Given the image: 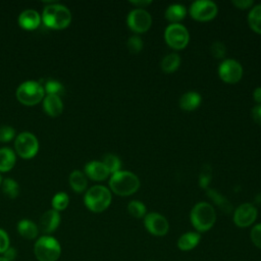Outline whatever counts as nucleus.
<instances>
[{
  "label": "nucleus",
  "mask_w": 261,
  "mask_h": 261,
  "mask_svg": "<svg viewBox=\"0 0 261 261\" xmlns=\"http://www.w3.org/2000/svg\"><path fill=\"white\" fill-rule=\"evenodd\" d=\"M257 208L251 203L241 204L233 212V222L239 227H248L257 218Z\"/></svg>",
  "instance_id": "nucleus-13"
},
{
  "label": "nucleus",
  "mask_w": 261,
  "mask_h": 261,
  "mask_svg": "<svg viewBox=\"0 0 261 261\" xmlns=\"http://www.w3.org/2000/svg\"><path fill=\"white\" fill-rule=\"evenodd\" d=\"M9 247V237L4 229L0 228V254H3Z\"/></svg>",
  "instance_id": "nucleus-37"
},
{
  "label": "nucleus",
  "mask_w": 261,
  "mask_h": 261,
  "mask_svg": "<svg viewBox=\"0 0 261 261\" xmlns=\"http://www.w3.org/2000/svg\"><path fill=\"white\" fill-rule=\"evenodd\" d=\"M60 224V214L58 211L54 209H50L45 211L39 220V230H41L45 234L52 233L57 229Z\"/></svg>",
  "instance_id": "nucleus-14"
},
{
  "label": "nucleus",
  "mask_w": 261,
  "mask_h": 261,
  "mask_svg": "<svg viewBox=\"0 0 261 261\" xmlns=\"http://www.w3.org/2000/svg\"><path fill=\"white\" fill-rule=\"evenodd\" d=\"M68 180H69L70 188L76 193H82L87 189V186H88L87 176L81 170L75 169V170L71 171L69 174Z\"/></svg>",
  "instance_id": "nucleus-23"
},
{
  "label": "nucleus",
  "mask_w": 261,
  "mask_h": 261,
  "mask_svg": "<svg viewBox=\"0 0 261 261\" xmlns=\"http://www.w3.org/2000/svg\"><path fill=\"white\" fill-rule=\"evenodd\" d=\"M128 213L135 218H142L146 215V206L143 202L138 200H133L127 204Z\"/></svg>",
  "instance_id": "nucleus-29"
},
{
  "label": "nucleus",
  "mask_w": 261,
  "mask_h": 261,
  "mask_svg": "<svg viewBox=\"0 0 261 261\" xmlns=\"http://www.w3.org/2000/svg\"><path fill=\"white\" fill-rule=\"evenodd\" d=\"M43 108L49 116H59L63 111V103L60 99V96L45 95L43 99Z\"/></svg>",
  "instance_id": "nucleus-17"
},
{
  "label": "nucleus",
  "mask_w": 261,
  "mask_h": 261,
  "mask_svg": "<svg viewBox=\"0 0 261 261\" xmlns=\"http://www.w3.org/2000/svg\"><path fill=\"white\" fill-rule=\"evenodd\" d=\"M41 19L47 28L53 30H62L70 24L71 12L62 4L52 3L44 7Z\"/></svg>",
  "instance_id": "nucleus-1"
},
{
  "label": "nucleus",
  "mask_w": 261,
  "mask_h": 261,
  "mask_svg": "<svg viewBox=\"0 0 261 261\" xmlns=\"http://www.w3.org/2000/svg\"><path fill=\"white\" fill-rule=\"evenodd\" d=\"M201 236L197 231H188L181 234L177 240V247L181 251L193 250L200 242Z\"/></svg>",
  "instance_id": "nucleus-19"
},
{
  "label": "nucleus",
  "mask_w": 261,
  "mask_h": 261,
  "mask_svg": "<svg viewBox=\"0 0 261 261\" xmlns=\"http://www.w3.org/2000/svg\"><path fill=\"white\" fill-rule=\"evenodd\" d=\"M231 3L239 9H247L251 8L254 4L253 0H232Z\"/></svg>",
  "instance_id": "nucleus-38"
},
{
  "label": "nucleus",
  "mask_w": 261,
  "mask_h": 261,
  "mask_svg": "<svg viewBox=\"0 0 261 261\" xmlns=\"http://www.w3.org/2000/svg\"><path fill=\"white\" fill-rule=\"evenodd\" d=\"M14 149L19 157L31 159L35 157L39 151L38 139L30 132H22L15 138Z\"/></svg>",
  "instance_id": "nucleus-7"
},
{
  "label": "nucleus",
  "mask_w": 261,
  "mask_h": 261,
  "mask_svg": "<svg viewBox=\"0 0 261 261\" xmlns=\"http://www.w3.org/2000/svg\"><path fill=\"white\" fill-rule=\"evenodd\" d=\"M207 195L209 196V198L224 212L229 213L231 211V205L230 203L226 200V198H224V196L220 195L218 192L214 191V190H208L207 191Z\"/></svg>",
  "instance_id": "nucleus-27"
},
{
  "label": "nucleus",
  "mask_w": 261,
  "mask_h": 261,
  "mask_svg": "<svg viewBox=\"0 0 261 261\" xmlns=\"http://www.w3.org/2000/svg\"><path fill=\"white\" fill-rule=\"evenodd\" d=\"M219 77L227 84H236L243 76V67L234 59H224L218 67Z\"/></svg>",
  "instance_id": "nucleus-11"
},
{
  "label": "nucleus",
  "mask_w": 261,
  "mask_h": 261,
  "mask_svg": "<svg viewBox=\"0 0 261 261\" xmlns=\"http://www.w3.org/2000/svg\"><path fill=\"white\" fill-rule=\"evenodd\" d=\"M0 261H7L5 258H3V257H0Z\"/></svg>",
  "instance_id": "nucleus-43"
},
{
  "label": "nucleus",
  "mask_w": 261,
  "mask_h": 261,
  "mask_svg": "<svg viewBox=\"0 0 261 261\" xmlns=\"http://www.w3.org/2000/svg\"><path fill=\"white\" fill-rule=\"evenodd\" d=\"M103 164L106 166L110 174H113L120 170L121 161L120 159L114 154H106L102 159Z\"/></svg>",
  "instance_id": "nucleus-28"
},
{
  "label": "nucleus",
  "mask_w": 261,
  "mask_h": 261,
  "mask_svg": "<svg viewBox=\"0 0 261 261\" xmlns=\"http://www.w3.org/2000/svg\"><path fill=\"white\" fill-rule=\"evenodd\" d=\"M112 200L110 190L104 186H94L87 190L84 196L86 207L95 213H100L106 210Z\"/></svg>",
  "instance_id": "nucleus-4"
},
{
  "label": "nucleus",
  "mask_w": 261,
  "mask_h": 261,
  "mask_svg": "<svg viewBox=\"0 0 261 261\" xmlns=\"http://www.w3.org/2000/svg\"><path fill=\"white\" fill-rule=\"evenodd\" d=\"M253 98L256 103L261 104V87H257L253 92Z\"/></svg>",
  "instance_id": "nucleus-42"
},
{
  "label": "nucleus",
  "mask_w": 261,
  "mask_h": 261,
  "mask_svg": "<svg viewBox=\"0 0 261 261\" xmlns=\"http://www.w3.org/2000/svg\"><path fill=\"white\" fill-rule=\"evenodd\" d=\"M87 177L95 181H101L109 176V171L102 161L93 160L85 165V172Z\"/></svg>",
  "instance_id": "nucleus-15"
},
{
  "label": "nucleus",
  "mask_w": 261,
  "mask_h": 261,
  "mask_svg": "<svg viewBox=\"0 0 261 261\" xmlns=\"http://www.w3.org/2000/svg\"><path fill=\"white\" fill-rule=\"evenodd\" d=\"M252 117L257 124L261 125V104L256 105L252 109Z\"/></svg>",
  "instance_id": "nucleus-39"
},
{
  "label": "nucleus",
  "mask_w": 261,
  "mask_h": 261,
  "mask_svg": "<svg viewBox=\"0 0 261 261\" xmlns=\"http://www.w3.org/2000/svg\"><path fill=\"white\" fill-rule=\"evenodd\" d=\"M16 162V155L10 148H0V172L11 170Z\"/></svg>",
  "instance_id": "nucleus-21"
},
{
  "label": "nucleus",
  "mask_w": 261,
  "mask_h": 261,
  "mask_svg": "<svg viewBox=\"0 0 261 261\" xmlns=\"http://www.w3.org/2000/svg\"><path fill=\"white\" fill-rule=\"evenodd\" d=\"M144 224L146 229L156 237L165 236L169 229L167 219L157 212H150L146 214L144 217Z\"/></svg>",
  "instance_id": "nucleus-12"
},
{
  "label": "nucleus",
  "mask_w": 261,
  "mask_h": 261,
  "mask_svg": "<svg viewBox=\"0 0 261 261\" xmlns=\"http://www.w3.org/2000/svg\"><path fill=\"white\" fill-rule=\"evenodd\" d=\"M126 47L130 53L137 54V53L141 52V50L143 48V41L139 36L134 35L127 40Z\"/></svg>",
  "instance_id": "nucleus-32"
},
{
  "label": "nucleus",
  "mask_w": 261,
  "mask_h": 261,
  "mask_svg": "<svg viewBox=\"0 0 261 261\" xmlns=\"http://www.w3.org/2000/svg\"><path fill=\"white\" fill-rule=\"evenodd\" d=\"M201 104V95L197 92L190 91L182 94L179 98V107L186 111H192Z\"/></svg>",
  "instance_id": "nucleus-18"
},
{
  "label": "nucleus",
  "mask_w": 261,
  "mask_h": 261,
  "mask_svg": "<svg viewBox=\"0 0 261 261\" xmlns=\"http://www.w3.org/2000/svg\"><path fill=\"white\" fill-rule=\"evenodd\" d=\"M211 54L214 58H223L225 56L226 50L225 46L221 42H214L210 48Z\"/></svg>",
  "instance_id": "nucleus-35"
},
{
  "label": "nucleus",
  "mask_w": 261,
  "mask_h": 261,
  "mask_svg": "<svg viewBox=\"0 0 261 261\" xmlns=\"http://www.w3.org/2000/svg\"><path fill=\"white\" fill-rule=\"evenodd\" d=\"M248 22L255 33L261 35V4L255 5L251 8L248 14Z\"/></svg>",
  "instance_id": "nucleus-25"
},
{
  "label": "nucleus",
  "mask_w": 261,
  "mask_h": 261,
  "mask_svg": "<svg viewBox=\"0 0 261 261\" xmlns=\"http://www.w3.org/2000/svg\"><path fill=\"white\" fill-rule=\"evenodd\" d=\"M15 129L10 125H1L0 126V142L7 143L15 138Z\"/></svg>",
  "instance_id": "nucleus-33"
},
{
  "label": "nucleus",
  "mask_w": 261,
  "mask_h": 261,
  "mask_svg": "<svg viewBox=\"0 0 261 261\" xmlns=\"http://www.w3.org/2000/svg\"><path fill=\"white\" fill-rule=\"evenodd\" d=\"M164 40L170 48L181 50L187 47L190 35L187 28L181 23H170L164 31Z\"/></svg>",
  "instance_id": "nucleus-8"
},
{
  "label": "nucleus",
  "mask_w": 261,
  "mask_h": 261,
  "mask_svg": "<svg viewBox=\"0 0 261 261\" xmlns=\"http://www.w3.org/2000/svg\"><path fill=\"white\" fill-rule=\"evenodd\" d=\"M1 187H2L3 194L8 198L14 199L19 194V186L17 181L11 177H7L4 180H2Z\"/></svg>",
  "instance_id": "nucleus-26"
},
{
  "label": "nucleus",
  "mask_w": 261,
  "mask_h": 261,
  "mask_svg": "<svg viewBox=\"0 0 261 261\" xmlns=\"http://www.w3.org/2000/svg\"><path fill=\"white\" fill-rule=\"evenodd\" d=\"M190 220L199 232L209 230L216 221V213L213 206L207 202L197 203L191 210Z\"/></svg>",
  "instance_id": "nucleus-3"
},
{
  "label": "nucleus",
  "mask_w": 261,
  "mask_h": 261,
  "mask_svg": "<svg viewBox=\"0 0 261 261\" xmlns=\"http://www.w3.org/2000/svg\"><path fill=\"white\" fill-rule=\"evenodd\" d=\"M1 182H2V178H1V175H0V185H1Z\"/></svg>",
  "instance_id": "nucleus-44"
},
{
  "label": "nucleus",
  "mask_w": 261,
  "mask_h": 261,
  "mask_svg": "<svg viewBox=\"0 0 261 261\" xmlns=\"http://www.w3.org/2000/svg\"><path fill=\"white\" fill-rule=\"evenodd\" d=\"M16 99L23 105L33 106L41 101L45 97L44 87L37 81H25L21 83L15 92Z\"/></svg>",
  "instance_id": "nucleus-5"
},
{
  "label": "nucleus",
  "mask_w": 261,
  "mask_h": 261,
  "mask_svg": "<svg viewBox=\"0 0 261 261\" xmlns=\"http://www.w3.org/2000/svg\"><path fill=\"white\" fill-rule=\"evenodd\" d=\"M17 231L22 238L27 240H34L39 234V227L30 219H21L17 223Z\"/></svg>",
  "instance_id": "nucleus-20"
},
{
  "label": "nucleus",
  "mask_w": 261,
  "mask_h": 261,
  "mask_svg": "<svg viewBox=\"0 0 261 261\" xmlns=\"http://www.w3.org/2000/svg\"><path fill=\"white\" fill-rule=\"evenodd\" d=\"M130 3L133 5H135L137 8H141L144 9L146 6H148L149 4L152 3V1H145V0H140V1H130Z\"/></svg>",
  "instance_id": "nucleus-41"
},
{
  "label": "nucleus",
  "mask_w": 261,
  "mask_h": 261,
  "mask_svg": "<svg viewBox=\"0 0 261 261\" xmlns=\"http://www.w3.org/2000/svg\"><path fill=\"white\" fill-rule=\"evenodd\" d=\"M250 237H251L253 244L257 248L261 249V223H258L253 226V228L251 229Z\"/></svg>",
  "instance_id": "nucleus-36"
},
{
  "label": "nucleus",
  "mask_w": 261,
  "mask_h": 261,
  "mask_svg": "<svg viewBox=\"0 0 261 261\" xmlns=\"http://www.w3.org/2000/svg\"><path fill=\"white\" fill-rule=\"evenodd\" d=\"M218 12L217 5L210 0H197L190 6V15L198 21H208L213 19Z\"/></svg>",
  "instance_id": "nucleus-9"
},
{
  "label": "nucleus",
  "mask_w": 261,
  "mask_h": 261,
  "mask_svg": "<svg viewBox=\"0 0 261 261\" xmlns=\"http://www.w3.org/2000/svg\"><path fill=\"white\" fill-rule=\"evenodd\" d=\"M126 23L134 33L143 34L151 28L152 17L146 9L135 8L127 14Z\"/></svg>",
  "instance_id": "nucleus-10"
},
{
  "label": "nucleus",
  "mask_w": 261,
  "mask_h": 261,
  "mask_svg": "<svg viewBox=\"0 0 261 261\" xmlns=\"http://www.w3.org/2000/svg\"><path fill=\"white\" fill-rule=\"evenodd\" d=\"M43 87H44L45 95L60 96V94H62L64 91L62 84L56 80H48Z\"/></svg>",
  "instance_id": "nucleus-31"
},
{
  "label": "nucleus",
  "mask_w": 261,
  "mask_h": 261,
  "mask_svg": "<svg viewBox=\"0 0 261 261\" xmlns=\"http://www.w3.org/2000/svg\"><path fill=\"white\" fill-rule=\"evenodd\" d=\"M109 187L110 190L118 196H130L140 188V179L130 171L119 170L111 174Z\"/></svg>",
  "instance_id": "nucleus-2"
},
{
  "label": "nucleus",
  "mask_w": 261,
  "mask_h": 261,
  "mask_svg": "<svg viewBox=\"0 0 261 261\" xmlns=\"http://www.w3.org/2000/svg\"><path fill=\"white\" fill-rule=\"evenodd\" d=\"M211 180V167L209 165H204L200 175H199V185L203 189H207L208 185L210 184Z\"/></svg>",
  "instance_id": "nucleus-34"
},
{
  "label": "nucleus",
  "mask_w": 261,
  "mask_h": 261,
  "mask_svg": "<svg viewBox=\"0 0 261 261\" xmlns=\"http://www.w3.org/2000/svg\"><path fill=\"white\" fill-rule=\"evenodd\" d=\"M180 64V57L177 53H169L161 60V69L165 73H171L175 71Z\"/></svg>",
  "instance_id": "nucleus-24"
},
{
  "label": "nucleus",
  "mask_w": 261,
  "mask_h": 261,
  "mask_svg": "<svg viewBox=\"0 0 261 261\" xmlns=\"http://www.w3.org/2000/svg\"><path fill=\"white\" fill-rule=\"evenodd\" d=\"M34 253L39 261H56L60 257L61 247L55 238L45 234L36 241Z\"/></svg>",
  "instance_id": "nucleus-6"
},
{
  "label": "nucleus",
  "mask_w": 261,
  "mask_h": 261,
  "mask_svg": "<svg viewBox=\"0 0 261 261\" xmlns=\"http://www.w3.org/2000/svg\"><path fill=\"white\" fill-rule=\"evenodd\" d=\"M187 9L181 4H171L165 10V18L171 23H179L186 17Z\"/></svg>",
  "instance_id": "nucleus-22"
},
{
  "label": "nucleus",
  "mask_w": 261,
  "mask_h": 261,
  "mask_svg": "<svg viewBox=\"0 0 261 261\" xmlns=\"http://www.w3.org/2000/svg\"><path fill=\"white\" fill-rule=\"evenodd\" d=\"M51 204H52V207L54 210L56 211H62L64 210L68 204H69V198H68V195L64 192H59V193H56L53 198H52V201H51Z\"/></svg>",
  "instance_id": "nucleus-30"
},
{
  "label": "nucleus",
  "mask_w": 261,
  "mask_h": 261,
  "mask_svg": "<svg viewBox=\"0 0 261 261\" xmlns=\"http://www.w3.org/2000/svg\"><path fill=\"white\" fill-rule=\"evenodd\" d=\"M17 252L14 248L9 247L4 253H3V258H5L7 261H13L16 258Z\"/></svg>",
  "instance_id": "nucleus-40"
},
{
  "label": "nucleus",
  "mask_w": 261,
  "mask_h": 261,
  "mask_svg": "<svg viewBox=\"0 0 261 261\" xmlns=\"http://www.w3.org/2000/svg\"><path fill=\"white\" fill-rule=\"evenodd\" d=\"M18 24L28 31L36 30L41 24V15L35 9H25L18 15Z\"/></svg>",
  "instance_id": "nucleus-16"
}]
</instances>
